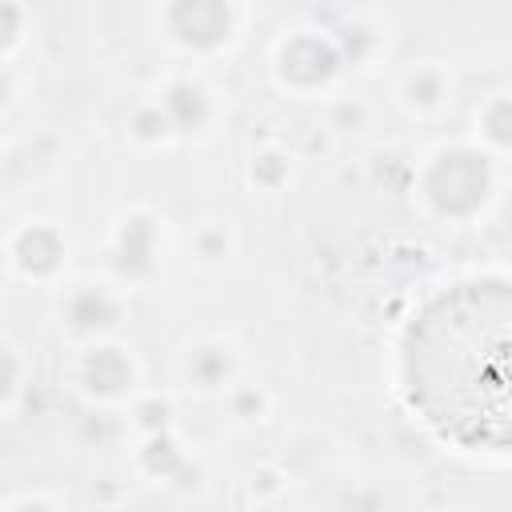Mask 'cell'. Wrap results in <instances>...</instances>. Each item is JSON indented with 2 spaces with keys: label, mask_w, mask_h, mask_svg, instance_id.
<instances>
[{
  "label": "cell",
  "mask_w": 512,
  "mask_h": 512,
  "mask_svg": "<svg viewBox=\"0 0 512 512\" xmlns=\"http://www.w3.org/2000/svg\"><path fill=\"white\" fill-rule=\"evenodd\" d=\"M412 396L460 444H512V288L468 284L428 308L412 340Z\"/></svg>",
  "instance_id": "1"
}]
</instances>
